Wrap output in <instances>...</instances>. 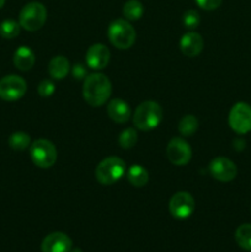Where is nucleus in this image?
<instances>
[{
	"mask_svg": "<svg viewBox=\"0 0 251 252\" xmlns=\"http://www.w3.org/2000/svg\"><path fill=\"white\" fill-rule=\"evenodd\" d=\"M112 93L111 81L105 74L94 73L84 79L83 96L86 103L93 107L105 105Z\"/></svg>",
	"mask_w": 251,
	"mask_h": 252,
	"instance_id": "1",
	"label": "nucleus"
},
{
	"mask_svg": "<svg viewBox=\"0 0 251 252\" xmlns=\"http://www.w3.org/2000/svg\"><path fill=\"white\" fill-rule=\"evenodd\" d=\"M162 121L161 106L154 101H144L140 103L133 115V123L140 130H152Z\"/></svg>",
	"mask_w": 251,
	"mask_h": 252,
	"instance_id": "2",
	"label": "nucleus"
},
{
	"mask_svg": "<svg viewBox=\"0 0 251 252\" xmlns=\"http://www.w3.org/2000/svg\"><path fill=\"white\" fill-rule=\"evenodd\" d=\"M108 39L118 49H128L134 44L135 30L126 19H117L108 26Z\"/></svg>",
	"mask_w": 251,
	"mask_h": 252,
	"instance_id": "3",
	"label": "nucleus"
},
{
	"mask_svg": "<svg viewBox=\"0 0 251 252\" xmlns=\"http://www.w3.org/2000/svg\"><path fill=\"white\" fill-rule=\"evenodd\" d=\"M125 172L126 162L121 158L108 157L97 165L95 170V176L101 185L110 186L122 179Z\"/></svg>",
	"mask_w": 251,
	"mask_h": 252,
	"instance_id": "4",
	"label": "nucleus"
},
{
	"mask_svg": "<svg viewBox=\"0 0 251 252\" xmlns=\"http://www.w3.org/2000/svg\"><path fill=\"white\" fill-rule=\"evenodd\" d=\"M47 21V9L37 1L29 2L22 7L19 15V24L26 31H38Z\"/></svg>",
	"mask_w": 251,
	"mask_h": 252,
	"instance_id": "5",
	"label": "nucleus"
},
{
	"mask_svg": "<svg viewBox=\"0 0 251 252\" xmlns=\"http://www.w3.org/2000/svg\"><path fill=\"white\" fill-rule=\"evenodd\" d=\"M30 154H31L33 164L42 169H48V167L53 166L57 161V157H58L54 144L51 140L47 139L34 140L30 149Z\"/></svg>",
	"mask_w": 251,
	"mask_h": 252,
	"instance_id": "6",
	"label": "nucleus"
},
{
	"mask_svg": "<svg viewBox=\"0 0 251 252\" xmlns=\"http://www.w3.org/2000/svg\"><path fill=\"white\" fill-rule=\"evenodd\" d=\"M229 126L238 134H246L251 130V106L246 102H238L229 113Z\"/></svg>",
	"mask_w": 251,
	"mask_h": 252,
	"instance_id": "7",
	"label": "nucleus"
},
{
	"mask_svg": "<svg viewBox=\"0 0 251 252\" xmlns=\"http://www.w3.org/2000/svg\"><path fill=\"white\" fill-rule=\"evenodd\" d=\"M26 90V81L19 75H7L0 80V98L5 101L20 100Z\"/></svg>",
	"mask_w": 251,
	"mask_h": 252,
	"instance_id": "8",
	"label": "nucleus"
},
{
	"mask_svg": "<svg viewBox=\"0 0 251 252\" xmlns=\"http://www.w3.org/2000/svg\"><path fill=\"white\" fill-rule=\"evenodd\" d=\"M166 155L170 162L176 166H185L192 158V149L182 138H172L166 147Z\"/></svg>",
	"mask_w": 251,
	"mask_h": 252,
	"instance_id": "9",
	"label": "nucleus"
},
{
	"mask_svg": "<svg viewBox=\"0 0 251 252\" xmlns=\"http://www.w3.org/2000/svg\"><path fill=\"white\" fill-rule=\"evenodd\" d=\"M196 208L194 199L188 192H177L171 197L169 203L170 213L176 219H186L192 216Z\"/></svg>",
	"mask_w": 251,
	"mask_h": 252,
	"instance_id": "10",
	"label": "nucleus"
},
{
	"mask_svg": "<svg viewBox=\"0 0 251 252\" xmlns=\"http://www.w3.org/2000/svg\"><path fill=\"white\" fill-rule=\"evenodd\" d=\"M209 172L216 180L221 182H229L238 175L236 165L230 159L224 157L214 158L209 164Z\"/></svg>",
	"mask_w": 251,
	"mask_h": 252,
	"instance_id": "11",
	"label": "nucleus"
},
{
	"mask_svg": "<svg viewBox=\"0 0 251 252\" xmlns=\"http://www.w3.org/2000/svg\"><path fill=\"white\" fill-rule=\"evenodd\" d=\"M110 49L102 43H95L86 51L85 61L89 68L94 70H102L110 62Z\"/></svg>",
	"mask_w": 251,
	"mask_h": 252,
	"instance_id": "12",
	"label": "nucleus"
},
{
	"mask_svg": "<svg viewBox=\"0 0 251 252\" xmlns=\"http://www.w3.org/2000/svg\"><path fill=\"white\" fill-rule=\"evenodd\" d=\"M71 239L66 234L54 231L43 239L41 245L42 252H69L71 250Z\"/></svg>",
	"mask_w": 251,
	"mask_h": 252,
	"instance_id": "13",
	"label": "nucleus"
},
{
	"mask_svg": "<svg viewBox=\"0 0 251 252\" xmlns=\"http://www.w3.org/2000/svg\"><path fill=\"white\" fill-rule=\"evenodd\" d=\"M204 46L203 38L199 33L189 31L182 36L180 41V48L186 57H196L202 52Z\"/></svg>",
	"mask_w": 251,
	"mask_h": 252,
	"instance_id": "14",
	"label": "nucleus"
},
{
	"mask_svg": "<svg viewBox=\"0 0 251 252\" xmlns=\"http://www.w3.org/2000/svg\"><path fill=\"white\" fill-rule=\"evenodd\" d=\"M107 115L116 123H126L132 116V111L126 101L113 98L107 105Z\"/></svg>",
	"mask_w": 251,
	"mask_h": 252,
	"instance_id": "15",
	"label": "nucleus"
},
{
	"mask_svg": "<svg viewBox=\"0 0 251 252\" xmlns=\"http://www.w3.org/2000/svg\"><path fill=\"white\" fill-rule=\"evenodd\" d=\"M36 57L33 51L27 46H21L15 51L14 53V64L19 70L29 71L33 68Z\"/></svg>",
	"mask_w": 251,
	"mask_h": 252,
	"instance_id": "16",
	"label": "nucleus"
},
{
	"mask_svg": "<svg viewBox=\"0 0 251 252\" xmlns=\"http://www.w3.org/2000/svg\"><path fill=\"white\" fill-rule=\"evenodd\" d=\"M69 70H70V64L64 56L53 57L48 64L49 75L57 80H62V79L65 78Z\"/></svg>",
	"mask_w": 251,
	"mask_h": 252,
	"instance_id": "17",
	"label": "nucleus"
},
{
	"mask_svg": "<svg viewBox=\"0 0 251 252\" xmlns=\"http://www.w3.org/2000/svg\"><path fill=\"white\" fill-rule=\"evenodd\" d=\"M127 179L133 186L143 187L149 181V174L145 167L140 166V165H133L128 169Z\"/></svg>",
	"mask_w": 251,
	"mask_h": 252,
	"instance_id": "18",
	"label": "nucleus"
},
{
	"mask_svg": "<svg viewBox=\"0 0 251 252\" xmlns=\"http://www.w3.org/2000/svg\"><path fill=\"white\" fill-rule=\"evenodd\" d=\"M144 6L139 0H129L123 6V15L128 21H137L143 16Z\"/></svg>",
	"mask_w": 251,
	"mask_h": 252,
	"instance_id": "19",
	"label": "nucleus"
},
{
	"mask_svg": "<svg viewBox=\"0 0 251 252\" xmlns=\"http://www.w3.org/2000/svg\"><path fill=\"white\" fill-rule=\"evenodd\" d=\"M235 241L241 249L251 251V224H243L236 229Z\"/></svg>",
	"mask_w": 251,
	"mask_h": 252,
	"instance_id": "20",
	"label": "nucleus"
},
{
	"mask_svg": "<svg viewBox=\"0 0 251 252\" xmlns=\"http://www.w3.org/2000/svg\"><path fill=\"white\" fill-rule=\"evenodd\" d=\"M198 129V120L192 115H186L179 122V132L184 137H191Z\"/></svg>",
	"mask_w": 251,
	"mask_h": 252,
	"instance_id": "21",
	"label": "nucleus"
},
{
	"mask_svg": "<svg viewBox=\"0 0 251 252\" xmlns=\"http://www.w3.org/2000/svg\"><path fill=\"white\" fill-rule=\"evenodd\" d=\"M9 145L14 150H25L31 147V138L25 132H15L9 137Z\"/></svg>",
	"mask_w": 251,
	"mask_h": 252,
	"instance_id": "22",
	"label": "nucleus"
},
{
	"mask_svg": "<svg viewBox=\"0 0 251 252\" xmlns=\"http://www.w3.org/2000/svg\"><path fill=\"white\" fill-rule=\"evenodd\" d=\"M20 29L21 26L15 20H5L0 24V36L6 39L15 38L19 36Z\"/></svg>",
	"mask_w": 251,
	"mask_h": 252,
	"instance_id": "23",
	"label": "nucleus"
},
{
	"mask_svg": "<svg viewBox=\"0 0 251 252\" xmlns=\"http://www.w3.org/2000/svg\"><path fill=\"white\" fill-rule=\"evenodd\" d=\"M138 142V134L134 128H127L118 137V143L123 149H130Z\"/></svg>",
	"mask_w": 251,
	"mask_h": 252,
	"instance_id": "24",
	"label": "nucleus"
},
{
	"mask_svg": "<svg viewBox=\"0 0 251 252\" xmlns=\"http://www.w3.org/2000/svg\"><path fill=\"white\" fill-rule=\"evenodd\" d=\"M182 22L186 26V29L194 30L196 27H198L199 22H201V16H199V14L196 10H188V11H186L184 14Z\"/></svg>",
	"mask_w": 251,
	"mask_h": 252,
	"instance_id": "25",
	"label": "nucleus"
},
{
	"mask_svg": "<svg viewBox=\"0 0 251 252\" xmlns=\"http://www.w3.org/2000/svg\"><path fill=\"white\" fill-rule=\"evenodd\" d=\"M37 90H38L39 96H42V97H49V96L53 95L54 91H56V86H54L53 81L48 80V79H44V80H42L41 83H39Z\"/></svg>",
	"mask_w": 251,
	"mask_h": 252,
	"instance_id": "26",
	"label": "nucleus"
},
{
	"mask_svg": "<svg viewBox=\"0 0 251 252\" xmlns=\"http://www.w3.org/2000/svg\"><path fill=\"white\" fill-rule=\"evenodd\" d=\"M223 0H196L197 5H198L201 9L207 10V11H212V10L218 9L221 5Z\"/></svg>",
	"mask_w": 251,
	"mask_h": 252,
	"instance_id": "27",
	"label": "nucleus"
},
{
	"mask_svg": "<svg viewBox=\"0 0 251 252\" xmlns=\"http://www.w3.org/2000/svg\"><path fill=\"white\" fill-rule=\"evenodd\" d=\"M71 74H73L74 79H76V80H81V79H85L86 76H88V70H86V68L83 65V64L79 63L73 66V69H71Z\"/></svg>",
	"mask_w": 251,
	"mask_h": 252,
	"instance_id": "28",
	"label": "nucleus"
},
{
	"mask_svg": "<svg viewBox=\"0 0 251 252\" xmlns=\"http://www.w3.org/2000/svg\"><path fill=\"white\" fill-rule=\"evenodd\" d=\"M69 252H83V251H81V249H79V248H75V249H71V250L69 251Z\"/></svg>",
	"mask_w": 251,
	"mask_h": 252,
	"instance_id": "29",
	"label": "nucleus"
},
{
	"mask_svg": "<svg viewBox=\"0 0 251 252\" xmlns=\"http://www.w3.org/2000/svg\"><path fill=\"white\" fill-rule=\"evenodd\" d=\"M4 4H5V0H0V9L4 6Z\"/></svg>",
	"mask_w": 251,
	"mask_h": 252,
	"instance_id": "30",
	"label": "nucleus"
}]
</instances>
